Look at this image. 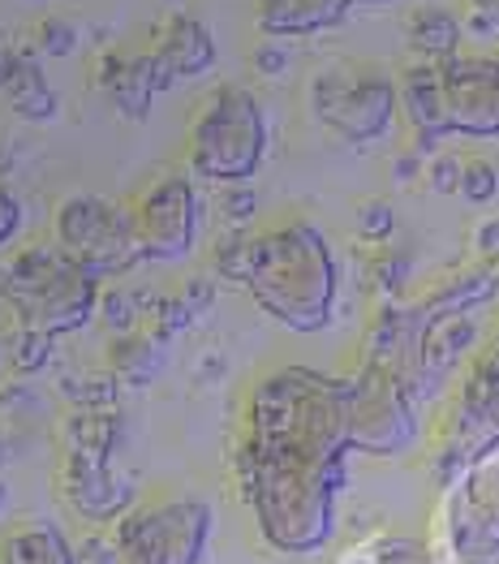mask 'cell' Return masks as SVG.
<instances>
[{
    "label": "cell",
    "mask_w": 499,
    "mask_h": 564,
    "mask_svg": "<svg viewBox=\"0 0 499 564\" xmlns=\"http://www.w3.org/2000/svg\"><path fill=\"white\" fill-rule=\"evenodd\" d=\"M354 448V383L284 367L250 392L237 482L280 552L332 539L345 453Z\"/></svg>",
    "instance_id": "obj_1"
},
{
    "label": "cell",
    "mask_w": 499,
    "mask_h": 564,
    "mask_svg": "<svg viewBox=\"0 0 499 564\" xmlns=\"http://www.w3.org/2000/svg\"><path fill=\"white\" fill-rule=\"evenodd\" d=\"M216 272L246 284L254 302L293 332H318L336 302V259L315 225L293 220L268 234H237L216 246Z\"/></svg>",
    "instance_id": "obj_2"
},
{
    "label": "cell",
    "mask_w": 499,
    "mask_h": 564,
    "mask_svg": "<svg viewBox=\"0 0 499 564\" xmlns=\"http://www.w3.org/2000/svg\"><path fill=\"white\" fill-rule=\"evenodd\" d=\"M104 284L78 268L56 241H31L13 250L0 276V302L13 315V328L65 336L87 328L99 311Z\"/></svg>",
    "instance_id": "obj_3"
},
{
    "label": "cell",
    "mask_w": 499,
    "mask_h": 564,
    "mask_svg": "<svg viewBox=\"0 0 499 564\" xmlns=\"http://www.w3.org/2000/svg\"><path fill=\"white\" fill-rule=\"evenodd\" d=\"M189 169L207 182L220 186H246L263 155H268V117L263 104L246 87L225 83L220 91L207 95V104L198 108L189 142H185Z\"/></svg>",
    "instance_id": "obj_4"
},
{
    "label": "cell",
    "mask_w": 499,
    "mask_h": 564,
    "mask_svg": "<svg viewBox=\"0 0 499 564\" xmlns=\"http://www.w3.org/2000/svg\"><path fill=\"white\" fill-rule=\"evenodd\" d=\"M216 513L198 496H169L134 505L112 525L121 564H203L211 547Z\"/></svg>",
    "instance_id": "obj_5"
},
{
    "label": "cell",
    "mask_w": 499,
    "mask_h": 564,
    "mask_svg": "<svg viewBox=\"0 0 499 564\" xmlns=\"http://www.w3.org/2000/svg\"><path fill=\"white\" fill-rule=\"evenodd\" d=\"M52 241L95 281H117L142 263L134 216L99 194H69L52 212Z\"/></svg>",
    "instance_id": "obj_6"
},
{
    "label": "cell",
    "mask_w": 499,
    "mask_h": 564,
    "mask_svg": "<svg viewBox=\"0 0 499 564\" xmlns=\"http://www.w3.org/2000/svg\"><path fill=\"white\" fill-rule=\"evenodd\" d=\"M401 91L383 69L370 65H332L311 78V112L318 126L345 142H375L392 130Z\"/></svg>",
    "instance_id": "obj_7"
},
{
    "label": "cell",
    "mask_w": 499,
    "mask_h": 564,
    "mask_svg": "<svg viewBox=\"0 0 499 564\" xmlns=\"http://www.w3.org/2000/svg\"><path fill=\"white\" fill-rule=\"evenodd\" d=\"M134 216V234L142 246V259L155 263H177L194 250L198 237V194L189 186V177H160L138 194V203L130 207Z\"/></svg>",
    "instance_id": "obj_8"
},
{
    "label": "cell",
    "mask_w": 499,
    "mask_h": 564,
    "mask_svg": "<svg viewBox=\"0 0 499 564\" xmlns=\"http://www.w3.org/2000/svg\"><path fill=\"white\" fill-rule=\"evenodd\" d=\"M440 87H444L448 134L499 139V61L487 56L440 61Z\"/></svg>",
    "instance_id": "obj_9"
},
{
    "label": "cell",
    "mask_w": 499,
    "mask_h": 564,
    "mask_svg": "<svg viewBox=\"0 0 499 564\" xmlns=\"http://www.w3.org/2000/svg\"><path fill=\"white\" fill-rule=\"evenodd\" d=\"M56 491L61 500L91 525H117L134 509V478L121 474L108 457H87V453H61L56 466Z\"/></svg>",
    "instance_id": "obj_10"
},
{
    "label": "cell",
    "mask_w": 499,
    "mask_h": 564,
    "mask_svg": "<svg viewBox=\"0 0 499 564\" xmlns=\"http://www.w3.org/2000/svg\"><path fill=\"white\" fill-rule=\"evenodd\" d=\"M413 440V410L405 388L370 362L362 379H354V448L366 453H401Z\"/></svg>",
    "instance_id": "obj_11"
},
{
    "label": "cell",
    "mask_w": 499,
    "mask_h": 564,
    "mask_svg": "<svg viewBox=\"0 0 499 564\" xmlns=\"http://www.w3.org/2000/svg\"><path fill=\"white\" fill-rule=\"evenodd\" d=\"M95 83L117 104V112L130 117V121H142L151 112V99L164 91L151 52H99Z\"/></svg>",
    "instance_id": "obj_12"
},
{
    "label": "cell",
    "mask_w": 499,
    "mask_h": 564,
    "mask_svg": "<svg viewBox=\"0 0 499 564\" xmlns=\"http://www.w3.org/2000/svg\"><path fill=\"white\" fill-rule=\"evenodd\" d=\"M155 56V69H160V83L164 91L177 83V78H203L211 65H216V40L207 35V26L189 13H173L160 31H155V44L147 47Z\"/></svg>",
    "instance_id": "obj_13"
},
{
    "label": "cell",
    "mask_w": 499,
    "mask_h": 564,
    "mask_svg": "<svg viewBox=\"0 0 499 564\" xmlns=\"http://www.w3.org/2000/svg\"><path fill=\"white\" fill-rule=\"evenodd\" d=\"M0 91L22 121L44 126V121H56V112H61V99L52 91L47 74L40 69L35 52H26V47H0Z\"/></svg>",
    "instance_id": "obj_14"
},
{
    "label": "cell",
    "mask_w": 499,
    "mask_h": 564,
    "mask_svg": "<svg viewBox=\"0 0 499 564\" xmlns=\"http://www.w3.org/2000/svg\"><path fill=\"white\" fill-rule=\"evenodd\" d=\"M354 0H259V31L268 40H302L349 18Z\"/></svg>",
    "instance_id": "obj_15"
},
{
    "label": "cell",
    "mask_w": 499,
    "mask_h": 564,
    "mask_svg": "<svg viewBox=\"0 0 499 564\" xmlns=\"http://www.w3.org/2000/svg\"><path fill=\"white\" fill-rule=\"evenodd\" d=\"M0 564H78V547L56 521L22 518L0 530Z\"/></svg>",
    "instance_id": "obj_16"
},
{
    "label": "cell",
    "mask_w": 499,
    "mask_h": 564,
    "mask_svg": "<svg viewBox=\"0 0 499 564\" xmlns=\"http://www.w3.org/2000/svg\"><path fill=\"white\" fill-rule=\"evenodd\" d=\"M448 539L456 564H499V509L478 500H453Z\"/></svg>",
    "instance_id": "obj_17"
},
{
    "label": "cell",
    "mask_w": 499,
    "mask_h": 564,
    "mask_svg": "<svg viewBox=\"0 0 499 564\" xmlns=\"http://www.w3.org/2000/svg\"><path fill=\"white\" fill-rule=\"evenodd\" d=\"M397 91H401V108H405V117L413 121V130H417V139L431 142L444 139L448 134V126H444V87H440V65H413L401 74V83H397Z\"/></svg>",
    "instance_id": "obj_18"
},
{
    "label": "cell",
    "mask_w": 499,
    "mask_h": 564,
    "mask_svg": "<svg viewBox=\"0 0 499 564\" xmlns=\"http://www.w3.org/2000/svg\"><path fill=\"white\" fill-rule=\"evenodd\" d=\"M121 444V410H74L61 423V453H87V457H108Z\"/></svg>",
    "instance_id": "obj_19"
},
{
    "label": "cell",
    "mask_w": 499,
    "mask_h": 564,
    "mask_svg": "<svg viewBox=\"0 0 499 564\" xmlns=\"http://www.w3.org/2000/svg\"><path fill=\"white\" fill-rule=\"evenodd\" d=\"M164 349L169 345H160L155 336L147 328L138 332H121V336H112L108 340V349H104V358H108V371L117 379H126V383H151L155 371H160V362H164Z\"/></svg>",
    "instance_id": "obj_20"
},
{
    "label": "cell",
    "mask_w": 499,
    "mask_h": 564,
    "mask_svg": "<svg viewBox=\"0 0 499 564\" xmlns=\"http://www.w3.org/2000/svg\"><path fill=\"white\" fill-rule=\"evenodd\" d=\"M456 44H460V18H456L453 9L431 4V9H417V13L409 18V47H413L417 56H426L431 65L453 61Z\"/></svg>",
    "instance_id": "obj_21"
},
{
    "label": "cell",
    "mask_w": 499,
    "mask_h": 564,
    "mask_svg": "<svg viewBox=\"0 0 499 564\" xmlns=\"http://www.w3.org/2000/svg\"><path fill=\"white\" fill-rule=\"evenodd\" d=\"M52 345H56V336H44V332H31V328L9 332V367H13V376L18 379L44 376L47 362H52Z\"/></svg>",
    "instance_id": "obj_22"
},
{
    "label": "cell",
    "mask_w": 499,
    "mask_h": 564,
    "mask_svg": "<svg viewBox=\"0 0 499 564\" xmlns=\"http://www.w3.org/2000/svg\"><path fill=\"white\" fill-rule=\"evenodd\" d=\"M61 392H65V401L74 405V410H117V379L112 376H87V371H78V376H65L61 379Z\"/></svg>",
    "instance_id": "obj_23"
},
{
    "label": "cell",
    "mask_w": 499,
    "mask_h": 564,
    "mask_svg": "<svg viewBox=\"0 0 499 564\" xmlns=\"http://www.w3.org/2000/svg\"><path fill=\"white\" fill-rule=\"evenodd\" d=\"M112 336H121V332H138V319H142V311H138V297L130 289H104L99 293V311H95Z\"/></svg>",
    "instance_id": "obj_24"
},
{
    "label": "cell",
    "mask_w": 499,
    "mask_h": 564,
    "mask_svg": "<svg viewBox=\"0 0 499 564\" xmlns=\"http://www.w3.org/2000/svg\"><path fill=\"white\" fill-rule=\"evenodd\" d=\"M35 47H40L44 56H69V52L78 47L74 22H65V18H44L40 31H35Z\"/></svg>",
    "instance_id": "obj_25"
},
{
    "label": "cell",
    "mask_w": 499,
    "mask_h": 564,
    "mask_svg": "<svg viewBox=\"0 0 499 564\" xmlns=\"http://www.w3.org/2000/svg\"><path fill=\"white\" fill-rule=\"evenodd\" d=\"M496 169L487 164V160H469L465 164V173H460V194L469 198V203H491L496 198Z\"/></svg>",
    "instance_id": "obj_26"
},
{
    "label": "cell",
    "mask_w": 499,
    "mask_h": 564,
    "mask_svg": "<svg viewBox=\"0 0 499 564\" xmlns=\"http://www.w3.org/2000/svg\"><path fill=\"white\" fill-rule=\"evenodd\" d=\"M250 61H254V74H259V78H280V74H289V65H293L289 40H268V35H263V44L250 52Z\"/></svg>",
    "instance_id": "obj_27"
},
{
    "label": "cell",
    "mask_w": 499,
    "mask_h": 564,
    "mask_svg": "<svg viewBox=\"0 0 499 564\" xmlns=\"http://www.w3.org/2000/svg\"><path fill=\"white\" fill-rule=\"evenodd\" d=\"M375 564H435V561L413 539H379L375 543Z\"/></svg>",
    "instance_id": "obj_28"
},
{
    "label": "cell",
    "mask_w": 499,
    "mask_h": 564,
    "mask_svg": "<svg viewBox=\"0 0 499 564\" xmlns=\"http://www.w3.org/2000/svg\"><path fill=\"white\" fill-rule=\"evenodd\" d=\"M392 225H397V216H392V207L388 203H362V212H358V234L366 241H383V237H392Z\"/></svg>",
    "instance_id": "obj_29"
},
{
    "label": "cell",
    "mask_w": 499,
    "mask_h": 564,
    "mask_svg": "<svg viewBox=\"0 0 499 564\" xmlns=\"http://www.w3.org/2000/svg\"><path fill=\"white\" fill-rule=\"evenodd\" d=\"M254 207H259V198H254V189L246 186H228L220 194V216H225L232 229H241L250 216H254Z\"/></svg>",
    "instance_id": "obj_30"
},
{
    "label": "cell",
    "mask_w": 499,
    "mask_h": 564,
    "mask_svg": "<svg viewBox=\"0 0 499 564\" xmlns=\"http://www.w3.org/2000/svg\"><path fill=\"white\" fill-rule=\"evenodd\" d=\"M460 173H465V164L456 155H435L431 169H426V182H431V189H440V194H456L460 189Z\"/></svg>",
    "instance_id": "obj_31"
},
{
    "label": "cell",
    "mask_w": 499,
    "mask_h": 564,
    "mask_svg": "<svg viewBox=\"0 0 499 564\" xmlns=\"http://www.w3.org/2000/svg\"><path fill=\"white\" fill-rule=\"evenodd\" d=\"M22 220H26V216H22V198L0 182V246H9L13 237L22 234Z\"/></svg>",
    "instance_id": "obj_32"
},
{
    "label": "cell",
    "mask_w": 499,
    "mask_h": 564,
    "mask_svg": "<svg viewBox=\"0 0 499 564\" xmlns=\"http://www.w3.org/2000/svg\"><path fill=\"white\" fill-rule=\"evenodd\" d=\"M177 297L185 302V311L198 319V315L211 306V297H216V284H211V276H194V281H185L182 289H177Z\"/></svg>",
    "instance_id": "obj_33"
},
{
    "label": "cell",
    "mask_w": 499,
    "mask_h": 564,
    "mask_svg": "<svg viewBox=\"0 0 499 564\" xmlns=\"http://www.w3.org/2000/svg\"><path fill=\"white\" fill-rule=\"evenodd\" d=\"M379 281H383V289H397V284L405 281V272H409V263H405V254H388V259H379Z\"/></svg>",
    "instance_id": "obj_34"
},
{
    "label": "cell",
    "mask_w": 499,
    "mask_h": 564,
    "mask_svg": "<svg viewBox=\"0 0 499 564\" xmlns=\"http://www.w3.org/2000/svg\"><path fill=\"white\" fill-rule=\"evenodd\" d=\"M469 9L478 31H499V0H469Z\"/></svg>",
    "instance_id": "obj_35"
},
{
    "label": "cell",
    "mask_w": 499,
    "mask_h": 564,
    "mask_svg": "<svg viewBox=\"0 0 499 564\" xmlns=\"http://www.w3.org/2000/svg\"><path fill=\"white\" fill-rule=\"evenodd\" d=\"M487 284H491V281H465V284H460V289H487ZM460 289H456V293H460ZM469 297L478 302L482 293H469ZM460 302H465V297H444V302H435V315H448V311H456Z\"/></svg>",
    "instance_id": "obj_36"
},
{
    "label": "cell",
    "mask_w": 499,
    "mask_h": 564,
    "mask_svg": "<svg viewBox=\"0 0 499 564\" xmlns=\"http://www.w3.org/2000/svg\"><path fill=\"white\" fill-rule=\"evenodd\" d=\"M478 250H499V220H487L482 229H478Z\"/></svg>",
    "instance_id": "obj_37"
},
{
    "label": "cell",
    "mask_w": 499,
    "mask_h": 564,
    "mask_svg": "<svg viewBox=\"0 0 499 564\" xmlns=\"http://www.w3.org/2000/svg\"><path fill=\"white\" fill-rule=\"evenodd\" d=\"M413 173H417V155H401V164H397V177H401V182H409Z\"/></svg>",
    "instance_id": "obj_38"
},
{
    "label": "cell",
    "mask_w": 499,
    "mask_h": 564,
    "mask_svg": "<svg viewBox=\"0 0 499 564\" xmlns=\"http://www.w3.org/2000/svg\"><path fill=\"white\" fill-rule=\"evenodd\" d=\"M4 462H9V448H4V435H0V470H4Z\"/></svg>",
    "instance_id": "obj_39"
},
{
    "label": "cell",
    "mask_w": 499,
    "mask_h": 564,
    "mask_svg": "<svg viewBox=\"0 0 499 564\" xmlns=\"http://www.w3.org/2000/svg\"><path fill=\"white\" fill-rule=\"evenodd\" d=\"M4 500H9V487H4V478H0V509H4Z\"/></svg>",
    "instance_id": "obj_40"
},
{
    "label": "cell",
    "mask_w": 499,
    "mask_h": 564,
    "mask_svg": "<svg viewBox=\"0 0 499 564\" xmlns=\"http://www.w3.org/2000/svg\"><path fill=\"white\" fill-rule=\"evenodd\" d=\"M354 4H388V0H354Z\"/></svg>",
    "instance_id": "obj_41"
}]
</instances>
